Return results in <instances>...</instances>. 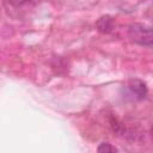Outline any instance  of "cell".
Masks as SVG:
<instances>
[{
  "instance_id": "obj_1",
  "label": "cell",
  "mask_w": 153,
  "mask_h": 153,
  "mask_svg": "<svg viewBox=\"0 0 153 153\" xmlns=\"http://www.w3.org/2000/svg\"><path fill=\"white\" fill-rule=\"evenodd\" d=\"M128 35L130 39L135 43L145 47H152L153 35H152V29L149 26L141 23L131 24L128 29Z\"/></svg>"
},
{
  "instance_id": "obj_2",
  "label": "cell",
  "mask_w": 153,
  "mask_h": 153,
  "mask_svg": "<svg viewBox=\"0 0 153 153\" xmlns=\"http://www.w3.org/2000/svg\"><path fill=\"white\" fill-rule=\"evenodd\" d=\"M130 92L137 98V99H143L147 96V86L146 84L140 80V79H133L129 81L128 85Z\"/></svg>"
},
{
  "instance_id": "obj_3",
  "label": "cell",
  "mask_w": 153,
  "mask_h": 153,
  "mask_svg": "<svg viewBox=\"0 0 153 153\" xmlns=\"http://www.w3.org/2000/svg\"><path fill=\"white\" fill-rule=\"evenodd\" d=\"M96 27L102 33H110L115 29V22L110 16H103L97 20Z\"/></svg>"
},
{
  "instance_id": "obj_4",
  "label": "cell",
  "mask_w": 153,
  "mask_h": 153,
  "mask_svg": "<svg viewBox=\"0 0 153 153\" xmlns=\"http://www.w3.org/2000/svg\"><path fill=\"white\" fill-rule=\"evenodd\" d=\"M97 153H117V148L109 142H102L97 147Z\"/></svg>"
}]
</instances>
